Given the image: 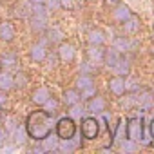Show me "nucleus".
Wrapping results in <instances>:
<instances>
[{
	"instance_id": "obj_27",
	"label": "nucleus",
	"mask_w": 154,
	"mask_h": 154,
	"mask_svg": "<svg viewBox=\"0 0 154 154\" xmlns=\"http://www.w3.org/2000/svg\"><path fill=\"white\" fill-rule=\"evenodd\" d=\"M62 38H63V33H62L58 27L49 29V33H47V42H51V44H60V42H63Z\"/></svg>"
},
{
	"instance_id": "obj_37",
	"label": "nucleus",
	"mask_w": 154,
	"mask_h": 154,
	"mask_svg": "<svg viewBox=\"0 0 154 154\" xmlns=\"http://www.w3.org/2000/svg\"><path fill=\"white\" fill-rule=\"evenodd\" d=\"M149 132H150V145L154 147V118H152L150 123H149Z\"/></svg>"
},
{
	"instance_id": "obj_33",
	"label": "nucleus",
	"mask_w": 154,
	"mask_h": 154,
	"mask_svg": "<svg viewBox=\"0 0 154 154\" xmlns=\"http://www.w3.org/2000/svg\"><path fill=\"white\" fill-rule=\"evenodd\" d=\"M15 13H17L18 17H29V15H31V9H29L27 6H24V4H18Z\"/></svg>"
},
{
	"instance_id": "obj_4",
	"label": "nucleus",
	"mask_w": 154,
	"mask_h": 154,
	"mask_svg": "<svg viewBox=\"0 0 154 154\" xmlns=\"http://www.w3.org/2000/svg\"><path fill=\"white\" fill-rule=\"evenodd\" d=\"M80 132L84 140H94L100 134V122L94 116H87L82 118V125H80Z\"/></svg>"
},
{
	"instance_id": "obj_23",
	"label": "nucleus",
	"mask_w": 154,
	"mask_h": 154,
	"mask_svg": "<svg viewBox=\"0 0 154 154\" xmlns=\"http://www.w3.org/2000/svg\"><path fill=\"white\" fill-rule=\"evenodd\" d=\"M58 143H60L58 134H47V136L42 140L44 150H58Z\"/></svg>"
},
{
	"instance_id": "obj_22",
	"label": "nucleus",
	"mask_w": 154,
	"mask_h": 154,
	"mask_svg": "<svg viewBox=\"0 0 154 154\" xmlns=\"http://www.w3.org/2000/svg\"><path fill=\"white\" fill-rule=\"evenodd\" d=\"M11 136H13V140H15V143H17V145H24L29 134H27L26 125H17V127H15V131L11 132Z\"/></svg>"
},
{
	"instance_id": "obj_12",
	"label": "nucleus",
	"mask_w": 154,
	"mask_h": 154,
	"mask_svg": "<svg viewBox=\"0 0 154 154\" xmlns=\"http://www.w3.org/2000/svg\"><path fill=\"white\" fill-rule=\"evenodd\" d=\"M11 89H15V76L9 71L2 69V71H0V91L8 93Z\"/></svg>"
},
{
	"instance_id": "obj_15",
	"label": "nucleus",
	"mask_w": 154,
	"mask_h": 154,
	"mask_svg": "<svg viewBox=\"0 0 154 154\" xmlns=\"http://www.w3.org/2000/svg\"><path fill=\"white\" fill-rule=\"evenodd\" d=\"M91 85H94V78H93V74H89V72H82V74L76 76V80H74V87L78 89V91H84V89H87V87H91Z\"/></svg>"
},
{
	"instance_id": "obj_16",
	"label": "nucleus",
	"mask_w": 154,
	"mask_h": 154,
	"mask_svg": "<svg viewBox=\"0 0 154 154\" xmlns=\"http://www.w3.org/2000/svg\"><path fill=\"white\" fill-rule=\"evenodd\" d=\"M140 27H141V20H140V17H136V15H131V17L123 22V31H125L127 35L138 33Z\"/></svg>"
},
{
	"instance_id": "obj_13",
	"label": "nucleus",
	"mask_w": 154,
	"mask_h": 154,
	"mask_svg": "<svg viewBox=\"0 0 154 154\" xmlns=\"http://www.w3.org/2000/svg\"><path fill=\"white\" fill-rule=\"evenodd\" d=\"M103 54H105V49L102 45H89L87 49V60L94 62V63H103Z\"/></svg>"
},
{
	"instance_id": "obj_38",
	"label": "nucleus",
	"mask_w": 154,
	"mask_h": 154,
	"mask_svg": "<svg viewBox=\"0 0 154 154\" xmlns=\"http://www.w3.org/2000/svg\"><path fill=\"white\" fill-rule=\"evenodd\" d=\"M105 4H107V6H111V8H114L116 4H120V0H105Z\"/></svg>"
},
{
	"instance_id": "obj_3",
	"label": "nucleus",
	"mask_w": 154,
	"mask_h": 154,
	"mask_svg": "<svg viewBox=\"0 0 154 154\" xmlns=\"http://www.w3.org/2000/svg\"><path fill=\"white\" fill-rule=\"evenodd\" d=\"M56 129V134L60 140H67V138H72L76 134V123L72 120V116H65V118H60L54 125Z\"/></svg>"
},
{
	"instance_id": "obj_10",
	"label": "nucleus",
	"mask_w": 154,
	"mask_h": 154,
	"mask_svg": "<svg viewBox=\"0 0 154 154\" xmlns=\"http://www.w3.org/2000/svg\"><path fill=\"white\" fill-rule=\"evenodd\" d=\"M18 63V58H17V53L15 51H4L2 54H0V67L9 71L13 67H17Z\"/></svg>"
},
{
	"instance_id": "obj_25",
	"label": "nucleus",
	"mask_w": 154,
	"mask_h": 154,
	"mask_svg": "<svg viewBox=\"0 0 154 154\" xmlns=\"http://www.w3.org/2000/svg\"><path fill=\"white\" fill-rule=\"evenodd\" d=\"M114 47H116L120 53H129V49H131L132 45H131V40H129V38L120 36V38H116V40H114Z\"/></svg>"
},
{
	"instance_id": "obj_19",
	"label": "nucleus",
	"mask_w": 154,
	"mask_h": 154,
	"mask_svg": "<svg viewBox=\"0 0 154 154\" xmlns=\"http://www.w3.org/2000/svg\"><path fill=\"white\" fill-rule=\"evenodd\" d=\"M80 147V141L76 140L74 136L72 138H67V140H60V143H58V150L60 152H74L76 149Z\"/></svg>"
},
{
	"instance_id": "obj_9",
	"label": "nucleus",
	"mask_w": 154,
	"mask_h": 154,
	"mask_svg": "<svg viewBox=\"0 0 154 154\" xmlns=\"http://www.w3.org/2000/svg\"><path fill=\"white\" fill-rule=\"evenodd\" d=\"M132 15V11H131V8L127 6V4H116L114 8H112V18L116 20V22H120V24H123L129 17Z\"/></svg>"
},
{
	"instance_id": "obj_31",
	"label": "nucleus",
	"mask_w": 154,
	"mask_h": 154,
	"mask_svg": "<svg viewBox=\"0 0 154 154\" xmlns=\"http://www.w3.org/2000/svg\"><path fill=\"white\" fill-rule=\"evenodd\" d=\"M80 94H82V100H89L91 96L98 94V91H96V87H94V85H91V87H87V89L80 91Z\"/></svg>"
},
{
	"instance_id": "obj_35",
	"label": "nucleus",
	"mask_w": 154,
	"mask_h": 154,
	"mask_svg": "<svg viewBox=\"0 0 154 154\" xmlns=\"http://www.w3.org/2000/svg\"><path fill=\"white\" fill-rule=\"evenodd\" d=\"M71 109H72V111H71V116H72V118H76V116H82V112H84V109H82L78 103L71 105Z\"/></svg>"
},
{
	"instance_id": "obj_20",
	"label": "nucleus",
	"mask_w": 154,
	"mask_h": 154,
	"mask_svg": "<svg viewBox=\"0 0 154 154\" xmlns=\"http://www.w3.org/2000/svg\"><path fill=\"white\" fill-rule=\"evenodd\" d=\"M87 42H89V45H103V42H105V33H103L102 29H93V31H89V35H87Z\"/></svg>"
},
{
	"instance_id": "obj_28",
	"label": "nucleus",
	"mask_w": 154,
	"mask_h": 154,
	"mask_svg": "<svg viewBox=\"0 0 154 154\" xmlns=\"http://www.w3.org/2000/svg\"><path fill=\"white\" fill-rule=\"evenodd\" d=\"M29 84V76L26 74V72H17L15 74V87H18V89H22V87H26Z\"/></svg>"
},
{
	"instance_id": "obj_14",
	"label": "nucleus",
	"mask_w": 154,
	"mask_h": 154,
	"mask_svg": "<svg viewBox=\"0 0 154 154\" xmlns=\"http://www.w3.org/2000/svg\"><path fill=\"white\" fill-rule=\"evenodd\" d=\"M15 38V26L8 20H0V40L4 42H11Z\"/></svg>"
},
{
	"instance_id": "obj_24",
	"label": "nucleus",
	"mask_w": 154,
	"mask_h": 154,
	"mask_svg": "<svg viewBox=\"0 0 154 154\" xmlns=\"http://www.w3.org/2000/svg\"><path fill=\"white\" fill-rule=\"evenodd\" d=\"M31 29H33L35 33H44V31L47 29V18L33 15V17H31Z\"/></svg>"
},
{
	"instance_id": "obj_1",
	"label": "nucleus",
	"mask_w": 154,
	"mask_h": 154,
	"mask_svg": "<svg viewBox=\"0 0 154 154\" xmlns=\"http://www.w3.org/2000/svg\"><path fill=\"white\" fill-rule=\"evenodd\" d=\"M54 125H56L54 114L47 111H33L26 120L27 134L31 140H36V141H42L47 134H51Z\"/></svg>"
},
{
	"instance_id": "obj_21",
	"label": "nucleus",
	"mask_w": 154,
	"mask_h": 154,
	"mask_svg": "<svg viewBox=\"0 0 154 154\" xmlns=\"http://www.w3.org/2000/svg\"><path fill=\"white\" fill-rule=\"evenodd\" d=\"M122 54H120V51L116 49V47H111V49H105V54H103V63L107 65V67H114V63L118 62V58H120Z\"/></svg>"
},
{
	"instance_id": "obj_18",
	"label": "nucleus",
	"mask_w": 154,
	"mask_h": 154,
	"mask_svg": "<svg viewBox=\"0 0 154 154\" xmlns=\"http://www.w3.org/2000/svg\"><path fill=\"white\" fill-rule=\"evenodd\" d=\"M114 72L118 74V76H123V78H125V76L131 72V62H129V58H125V56H120L118 58V62L114 63Z\"/></svg>"
},
{
	"instance_id": "obj_6",
	"label": "nucleus",
	"mask_w": 154,
	"mask_h": 154,
	"mask_svg": "<svg viewBox=\"0 0 154 154\" xmlns=\"http://www.w3.org/2000/svg\"><path fill=\"white\" fill-rule=\"evenodd\" d=\"M107 87L114 96H123L125 94V78L123 76H111L107 80Z\"/></svg>"
},
{
	"instance_id": "obj_7",
	"label": "nucleus",
	"mask_w": 154,
	"mask_h": 154,
	"mask_svg": "<svg viewBox=\"0 0 154 154\" xmlns=\"http://www.w3.org/2000/svg\"><path fill=\"white\" fill-rule=\"evenodd\" d=\"M105 107H107V102H105V98L100 96V94H94V96H91V98L87 100V111H89L91 114H102V112L105 111Z\"/></svg>"
},
{
	"instance_id": "obj_32",
	"label": "nucleus",
	"mask_w": 154,
	"mask_h": 154,
	"mask_svg": "<svg viewBox=\"0 0 154 154\" xmlns=\"http://www.w3.org/2000/svg\"><path fill=\"white\" fill-rule=\"evenodd\" d=\"M44 4L47 6V9H53V11L62 9V0H45Z\"/></svg>"
},
{
	"instance_id": "obj_36",
	"label": "nucleus",
	"mask_w": 154,
	"mask_h": 154,
	"mask_svg": "<svg viewBox=\"0 0 154 154\" xmlns=\"http://www.w3.org/2000/svg\"><path fill=\"white\" fill-rule=\"evenodd\" d=\"M62 8L63 9H74L76 8V0H62Z\"/></svg>"
},
{
	"instance_id": "obj_30",
	"label": "nucleus",
	"mask_w": 154,
	"mask_h": 154,
	"mask_svg": "<svg viewBox=\"0 0 154 154\" xmlns=\"http://www.w3.org/2000/svg\"><path fill=\"white\" fill-rule=\"evenodd\" d=\"M31 15H36V17H44V18H47V6H45V4H33V8H31Z\"/></svg>"
},
{
	"instance_id": "obj_5",
	"label": "nucleus",
	"mask_w": 154,
	"mask_h": 154,
	"mask_svg": "<svg viewBox=\"0 0 154 154\" xmlns=\"http://www.w3.org/2000/svg\"><path fill=\"white\" fill-rule=\"evenodd\" d=\"M45 45H47V40H40V42L33 44L29 49V58L36 63L45 62V58H47V47Z\"/></svg>"
},
{
	"instance_id": "obj_41",
	"label": "nucleus",
	"mask_w": 154,
	"mask_h": 154,
	"mask_svg": "<svg viewBox=\"0 0 154 154\" xmlns=\"http://www.w3.org/2000/svg\"><path fill=\"white\" fill-rule=\"evenodd\" d=\"M150 51H152V54H154V45H152V49H150Z\"/></svg>"
},
{
	"instance_id": "obj_34",
	"label": "nucleus",
	"mask_w": 154,
	"mask_h": 154,
	"mask_svg": "<svg viewBox=\"0 0 154 154\" xmlns=\"http://www.w3.org/2000/svg\"><path fill=\"white\" fill-rule=\"evenodd\" d=\"M8 143V131L4 127H0V149H4Z\"/></svg>"
},
{
	"instance_id": "obj_2",
	"label": "nucleus",
	"mask_w": 154,
	"mask_h": 154,
	"mask_svg": "<svg viewBox=\"0 0 154 154\" xmlns=\"http://www.w3.org/2000/svg\"><path fill=\"white\" fill-rule=\"evenodd\" d=\"M125 131H127V138L129 140L141 143V138H143V118L141 116L129 118L125 122Z\"/></svg>"
},
{
	"instance_id": "obj_8",
	"label": "nucleus",
	"mask_w": 154,
	"mask_h": 154,
	"mask_svg": "<svg viewBox=\"0 0 154 154\" xmlns=\"http://www.w3.org/2000/svg\"><path fill=\"white\" fill-rule=\"evenodd\" d=\"M74 56H76L74 47H72L69 42H60V45H58V58H60L63 63H71V62L74 60Z\"/></svg>"
},
{
	"instance_id": "obj_29",
	"label": "nucleus",
	"mask_w": 154,
	"mask_h": 154,
	"mask_svg": "<svg viewBox=\"0 0 154 154\" xmlns=\"http://www.w3.org/2000/svg\"><path fill=\"white\" fill-rule=\"evenodd\" d=\"M42 107H44V111H47V112H53V114H54V112L58 111V107H60V102H58L56 98H53V96H51V98L42 105Z\"/></svg>"
},
{
	"instance_id": "obj_42",
	"label": "nucleus",
	"mask_w": 154,
	"mask_h": 154,
	"mask_svg": "<svg viewBox=\"0 0 154 154\" xmlns=\"http://www.w3.org/2000/svg\"><path fill=\"white\" fill-rule=\"evenodd\" d=\"M152 29H154V24H152Z\"/></svg>"
},
{
	"instance_id": "obj_40",
	"label": "nucleus",
	"mask_w": 154,
	"mask_h": 154,
	"mask_svg": "<svg viewBox=\"0 0 154 154\" xmlns=\"http://www.w3.org/2000/svg\"><path fill=\"white\" fill-rule=\"evenodd\" d=\"M29 2H31V4H44L45 0H29Z\"/></svg>"
},
{
	"instance_id": "obj_39",
	"label": "nucleus",
	"mask_w": 154,
	"mask_h": 154,
	"mask_svg": "<svg viewBox=\"0 0 154 154\" xmlns=\"http://www.w3.org/2000/svg\"><path fill=\"white\" fill-rule=\"evenodd\" d=\"M6 102V94H4V91H0V105H2Z\"/></svg>"
},
{
	"instance_id": "obj_26",
	"label": "nucleus",
	"mask_w": 154,
	"mask_h": 154,
	"mask_svg": "<svg viewBox=\"0 0 154 154\" xmlns=\"http://www.w3.org/2000/svg\"><path fill=\"white\" fill-rule=\"evenodd\" d=\"M120 150L122 152H136L138 150V141H132V140L125 138V140L120 141Z\"/></svg>"
},
{
	"instance_id": "obj_11",
	"label": "nucleus",
	"mask_w": 154,
	"mask_h": 154,
	"mask_svg": "<svg viewBox=\"0 0 154 154\" xmlns=\"http://www.w3.org/2000/svg\"><path fill=\"white\" fill-rule=\"evenodd\" d=\"M51 96H53V94H51L49 87H38V89L33 91V94H31V102H33L35 105H44Z\"/></svg>"
},
{
	"instance_id": "obj_17",
	"label": "nucleus",
	"mask_w": 154,
	"mask_h": 154,
	"mask_svg": "<svg viewBox=\"0 0 154 154\" xmlns=\"http://www.w3.org/2000/svg\"><path fill=\"white\" fill-rule=\"evenodd\" d=\"M80 100H82V94H80V91L78 89H67V91H63V98H62V102L67 105V107H71V105H74V103H80Z\"/></svg>"
}]
</instances>
